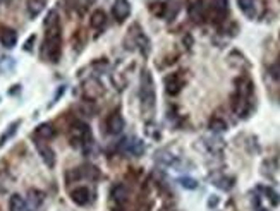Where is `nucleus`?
I'll return each mask as SVG.
<instances>
[{"label": "nucleus", "instance_id": "20", "mask_svg": "<svg viewBox=\"0 0 280 211\" xmlns=\"http://www.w3.org/2000/svg\"><path fill=\"white\" fill-rule=\"evenodd\" d=\"M19 126H21V119H19V120H14V122H12L11 126H9L7 129L4 130V134L0 136V148H2V146H4L9 139H12V137L16 136V132H18Z\"/></svg>", "mask_w": 280, "mask_h": 211}, {"label": "nucleus", "instance_id": "30", "mask_svg": "<svg viewBox=\"0 0 280 211\" xmlns=\"http://www.w3.org/2000/svg\"><path fill=\"white\" fill-rule=\"evenodd\" d=\"M167 9L168 5L163 4V2H153V4L150 5V11L153 12L157 18H165V16H167Z\"/></svg>", "mask_w": 280, "mask_h": 211}, {"label": "nucleus", "instance_id": "10", "mask_svg": "<svg viewBox=\"0 0 280 211\" xmlns=\"http://www.w3.org/2000/svg\"><path fill=\"white\" fill-rule=\"evenodd\" d=\"M227 12H229V0H211L210 14L213 18V21L222 22L227 18Z\"/></svg>", "mask_w": 280, "mask_h": 211}, {"label": "nucleus", "instance_id": "37", "mask_svg": "<svg viewBox=\"0 0 280 211\" xmlns=\"http://www.w3.org/2000/svg\"><path fill=\"white\" fill-rule=\"evenodd\" d=\"M217 203H218V199L215 196H211V199H210V206L213 208V206H217Z\"/></svg>", "mask_w": 280, "mask_h": 211}, {"label": "nucleus", "instance_id": "28", "mask_svg": "<svg viewBox=\"0 0 280 211\" xmlns=\"http://www.w3.org/2000/svg\"><path fill=\"white\" fill-rule=\"evenodd\" d=\"M16 67V60L12 57H0V72L2 74H7V72H12Z\"/></svg>", "mask_w": 280, "mask_h": 211}, {"label": "nucleus", "instance_id": "19", "mask_svg": "<svg viewBox=\"0 0 280 211\" xmlns=\"http://www.w3.org/2000/svg\"><path fill=\"white\" fill-rule=\"evenodd\" d=\"M129 197V190L124 184H117V186L112 187V199L119 204H124Z\"/></svg>", "mask_w": 280, "mask_h": 211}, {"label": "nucleus", "instance_id": "11", "mask_svg": "<svg viewBox=\"0 0 280 211\" xmlns=\"http://www.w3.org/2000/svg\"><path fill=\"white\" fill-rule=\"evenodd\" d=\"M122 149L133 156H141L144 153V143L136 137H127L122 141Z\"/></svg>", "mask_w": 280, "mask_h": 211}, {"label": "nucleus", "instance_id": "21", "mask_svg": "<svg viewBox=\"0 0 280 211\" xmlns=\"http://www.w3.org/2000/svg\"><path fill=\"white\" fill-rule=\"evenodd\" d=\"M234 182H235L234 177H229V175H217L213 179V186L222 190H231L232 187H234Z\"/></svg>", "mask_w": 280, "mask_h": 211}, {"label": "nucleus", "instance_id": "26", "mask_svg": "<svg viewBox=\"0 0 280 211\" xmlns=\"http://www.w3.org/2000/svg\"><path fill=\"white\" fill-rule=\"evenodd\" d=\"M26 208V203L23 199V196L19 194H12L9 197V211H23Z\"/></svg>", "mask_w": 280, "mask_h": 211}, {"label": "nucleus", "instance_id": "29", "mask_svg": "<svg viewBox=\"0 0 280 211\" xmlns=\"http://www.w3.org/2000/svg\"><path fill=\"white\" fill-rule=\"evenodd\" d=\"M91 69L95 70L96 76L105 74L107 70H109V62H107V59H96L95 62L91 63Z\"/></svg>", "mask_w": 280, "mask_h": 211}, {"label": "nucleus", "instance_id": "13", "mask_svg": "<svg viewBox=\"0 0 280 211\" xmlns=\"http://www.w3.org/2000/svg\"><path fill=\"white\" fill-rule=\"evenodd\" d=\"M70 199H72V203L77 204V206H86V204L91 201L90 189H88V187H84V186L76 187V189L70 190Z\"/></svg>", "mask_w": 280, "mask_h": 211}, {"label": "nucleus", "instance_id": "18", "mask_svg": "<svg viewBox=\"0 0 280 211\" xmlns=\"http://www.w3.org/2000/svg\"><path fill=\"white\" fill-rule=\"evenodd\" d=\"M45 9V0H28L26 2V11H28V16L31 19L38 18L40 14Z\"/></svg>", "mask_w": 280, "mask_h": 211}, {"label": "nucleus", "instance_id": "16", "mask_svg": "<svg viewBox=\"0 0 280 211\" xmlns=\"http://www.w3.org/2000/svg\"><path fill=\"white\" fill-rule=\"evenodd\" d=\"M205 146H207L208 151L213 153V155H220L225 148V143H224V139H220V137H217V136L205 137Z\"/></svg>", "mask_w": 280, "mask_h": 211}, {"label": "nucleus", "instance_id": "33", "mask_svg": "<svg viewBox=\"0 0 280 211\" xmlns=\"http://www.w3.org/2000/svg\"><path fill=\"white\" fill-rule=\"evenodd\" d=\"M259 190L266 194V199H268L273 206H279V204H280V196L273 189H270V187H259Z\"/></svg>", "mask_w": 280, "mask_h": 211}, {"label": "nucleus", "instance_id": "24", "mask_svg": "<svg viewBox=\"0 0 280 211\" xmlns=\"http://www.w3.org/2000/svg\"><path fill=\"white\" fill-rule=\"evenodd\" d=\"M144 134H146V137L155 139V141H160V137H162L160 127H158L153 120H148V122L144 124Z\"/></svg>", "mask_w": 280, "mask_h": 211}, {"label": "nucleus", "instance_id": "31", "mask_svg": "<svg viewBox=\"0 0 280 211\" xmlns=\"http://www.w3.org/2000/svg\"><path fill=\"white\" fill-rule=\"evenodd\" d=\"M60 21H59V12L55 11V9H52V11L47 14L45 18V22H43V26L45 28H52V26H59Z\"/></svg>", "mask_w": 280, "mask_h": 211}, {"label": "nucleus", "instance_id": "40", "mask_svg": "<svg viewBox=\"0 0 280 211\" xmlns=\"http://www.w3.org/2000/svg\"><path fill=\"white\" fill-rule=\"evenodd\" d=\"M258 211H268V210H265V208H261V206H258Z\"/></svg>", "mask_w": 280, "mask_h": 211}, {"label": "nucleus", "instance_id": "15", "mask_svg": "<svg viewBox=\"0 0 280 211\" xmlns=\"http://www.w3.org/2000/svg\"><path fill=\"white\" fill-rule=\"evenodd\" d=\"M0 42L5 48H14L18 43V33L12 28H2L0 29Z\"/></svg>", "mask_w": 280, "mask_h": 211}, {"label": "nucleus", "instance_id": "39", "mask_svg": "<svg viewBox=\"0 0 280 211\" xmlns=\"http://www.w3.org/2000/svg\"><path fill=\"white\" fill-rule=\"evenodd\" d=\"M160 211H174V210H170V208H162Z\"/></svg>", "mask_w": 280, "mask_h": 211}, {"label": "nucleus", "instance_id": "14", "mask_svg": "<svg viewBox=\"0 0 280 211\" xmlns=\"http://www.w3.org/2000/svg\"><path fill=\"white\" fill-rule=\"evenodd\" d=\"M33 137H35V141H42V143H45V141H50L55 137V129H53L52 124H40L38 127L35 129V134H33Z\"/></svg>", "mask_w": 280, "mask_h": 211}, {"label": "nucleus", "instance_id": "1", "mask_svg": "<svg viewBox=\"0 0 280 211\" xmlns=\"http://www.w3.org/2000/svg\"><path fill=\"white\" fill-rule=\"evenodd\" d=\"M140 102H141V112L144 117H151L155 113L157 106V91H155L153 76L148 69L141 70L140 78Z\"/></svg>", "mask_w": 280, "mask_h": 211}, {"label": "nucleus", "instance_id": "41", "mask_svg": "<svg viewBox=\"0 0 280 211\" xmlns=\"http://www.w3.org/2000/svg\"><path fill=\"white\" fill-rule=\"evenodd\" d=\"M23 211H33V210H26V208H24V210H23Z\"/></svg>", "mask_w": 280, "mask_h": 211}, {"label": "nucleus", "instance_id": "35", "mask_svg": "<svg viewBox=\"0 0 280 211\" xmlns=\"http://www.w3.org/2000/svg\"><path fill=\"white\" fill-rule=\"evenodd\" d=\"M270 76H272L273 79H277V81H279V79H280V62L273 63V65L270 67Z\"/></svg>", "mask_w": 280, "mask_h": 211}, {"label": "nucleus", "instance_id": "5", "mask_svg": "<svg viewBox=\"0 0 280 211\" xmlns=\"http://www.w3.org/2000/svg\"><path fill=\"white\" fill-rule=\"evenodd\" d=\"M83 95L86 98V102H95L96 98H100L103 95V86L100 84L98 79L90 78L83 84Z\"/></svg>", "mask_w": 280, "mask_h": 211}, {"label": "nucleus", "instance_id": "4", "mask_svg": "<svg viewBox=\"0 0 280 211\" xmlns=\"http://www.w3.org/2000/svg\"><path fill=\"white\" fill-rule=\"evenodd\" d=\"M124 45H126L127 50H140L144 57L150 53V40L146 38V35L143 33V29L138 22L129 28L126 40H124Z\"/></svg>", "mask_w": 280, "mask_h": 211}, {"label": "nucleus", "instance_id": "32", "mask_svg": "<svg viewBox=\"0 0 280 211\" xmlns=\"http://www.w3.org/2000/svg\"><path fill=\"white\" fill-rule=\"evenodd\" d=\"M84 43H86V36H84V31H76L72 35V48H76L77 52H79L81 48L84 46Z\"/></svg>", "mask_w": 280, "mask_h": 211}, {"label": "nucleus", "instance_id": "3", "mask_svg": "<svg viewBox=\"0 0 280 211\" xmlns=\"http://www.w3.org/2000/svg\"><path fill=\"white\" fill-rule=\"evenodd\" d=\"M69 143L74 148L88 149V146L93 145V136H91V129L88 124L76 120L70 124L69 127Z\"/></svg>", "mask_w": 280, "mask_h": 211}, {"label": "nucleus", "instance_id": "8", "mask_svg": "<svg viewBox=\"0 0 280 211\" xmlns=\"http://www.w3.org/2000/svg\"><path fill=\"white\" fill-rule=\"evenodd\" d=\"M131 14V4L129 0H116L112 5V16L117 22H124Z\"/></svg>", "mask_w": 280, "mask_h": 211}, {"label": "nucleus", "instance_id": "36", "mask_svg": "<svg viewBox=\"0 0 280 211\" xmlns=\"http://www.w3.org/2000/svg\"><path fill=\"white\" fill-rule=\"evenodd\" d=\"M35 42H36V35H31L28 40H26V43H24V50H26V52H31Z\"/></svg>", "mask_w": 280, "mask_h": 211}, {"label": "nucleus", "instance_id": "38", "mask_svg": "<svg viewBox=\"0 0 280 211\" xmlns=\"http://www.w3.org/2000/svg\"><path fill=\"white\" fill-rule=\"evenodd\" d=\"M134 211H148V208L146 206H140V208H136Z\"/></svg>", "mask_w": 280, "mask_h": 211}, {"label": "nucleus", "instance_id": "17", "mask_svg": "<svg viewBox=\"0 0 280 211\" xmlns=\"http://www.w3.org/2000/svg\"><path fill=\"white\" fill-rule=\"evenodd\" d=\"M107 24V14L105 11H102V9H96V11H93V14H91L90 18V26L93 29H103Z\"/></svg>", "mask_w": 280, "mask_h": 211}, {"label": "nucleus", "instance_id": "25", "mask_svg": "<svg viewBox=\"0 0 280 211\" xmlns=\"http://www.w3.org/2000/svg\"><path fill=\"white\" fill-rule=\"evenodd\" d=\"M208 127H210V130H211V132H215V134L225 132V130H227V122H225L222 117H211Z\"/></svg>", "mask_w": 280, "mask_h": 211}, {"label": "nucleus", "instance_id": "6", "mask_svg": "<svg viewBox=\"0 0 280 211\" xmlns=\"http://www.w3.org/2000/svg\"><path fill=\"white\" fill-rule=\"evenodd\" d=\"M184 84H186V78L182 72H174V74L165 78V91H167L170 96L179 95L181 89L184 88Z\"/></svg>", "mask_w": 280, "mask_h": 211}, {"label": "nucleus", "instance_id": "34", "mask_svg": "<svg viewBox=\"0 0 280 211\" xmlns=\"http://www.w3.org/2000/svg\"><path fill=\"white\" fill-rule=\"evenodd\" d=\"M179 182H181L182 187H186V189H196L198 187V182L194 179H191V177H184V179H181Z\"/></svg>", "mask_w": 280, "mask_h": 211}, {"label": "nucleus", "instance_id": "22", "mask_svg": "<svg viewBox=\"0 0 280 211\" xmlns=\"http://www.w3.org/2000/svg\"><path fill=\"white\" fill-rule=\"evenodd\" d=\"M43 199H45V194L42 192V190L38 189H29L28 192V204L31 210H36V208L40 206V204L43 203Z\"/></svg>", "mask_w": 280, "mask_h": 211}, {"label": "nucleus", "instance_id": "2", "mask_svg": "<svg viewBox=\"0 0 280 211\" xmlns=\"http://www.w3.org/2000/svg\"><path fill=\"white\" fill-rule=\"evenodd\" d=\"M60 55H62V28L59 24V26H52V28H47L42 57L47 62L57 63L60 60Z\"/></svg>", "mask_w": 280, "mask_h": 211}, {"label": "nucleus", "instance_id": "23", "mask_svg": "<svg viewBox=\"0 0 280 211\" xmlns=\"http://www.w3.org/2000/svg\"><path fill=\"white\" fill-rule=\"evenodd\" d=\"M237 5L248 18L256 16V0H237Z\"/></svg>", "mask_w": 280, "mask_h": 211}, {"label": "nucleus", "instance_id": "42", "mask_svg": "<svg viewBox=\"0 0 280 211\" xmlns=\"http://www.w3.org/2000/svg\"><path fill=\"white\" fill-rule=\"evenodd\" d=\"M0 2H2V0H0Z\"/></svg>", "mask_w": 280, "mask_h": 211}, {"label": "nucleus", "instance_id": "9", "mask_svg": "<svg viewBox=\"0 0 280 211\" xmlns=\"http://www.w3.org/2000/svg\"><path fill=\"white\" fill-rule=\"evenodd\" d=\"M124 126H126V122H124L122 115H120L119 112H112L109 117H107V122H105L107 132L112 134V136H117V134L122 132Z\"/></svg>", "mask_w": 280, "mask_h": 211}, {"label": "nucleus", "instance_id": "7", "mask_svg": "<svg viewBox=\"0 0 280 211\" xmlns=\"http://www.w3.org/2000/svg\"><path fill=\"white\" fill-rule=\"evenodd\" d=\"M187 14H189L191 21L196 22V24H201L208 16L207 5H205L203 0H194V2H191L189 7H187Z\"/></svg>", "mask_w": 280, "mask_h": 211}, {"label": "nucleus", "instance_id": "27", "mask_svg": "<svg viewBox=\"0 0 280 211\" xmlns=\"http://www.w3.org/2000/svg\"><path fill=\"white\" fill-rule=\"evenodd\" d=\"M157 162L160 163V165H174L175 156L170 155L168 149H160V151H157Z\"/></svg>", "mask_w": 280, "mask_h": 211}, {"label": "nucleus", "instance_id": "12", "mask_svg": "<svg viewBox=\"0 0 280 211\" xmlns=\"http://www.w3.org/2000/svg\"><path fill=\"white\" fill-rule=\"evenodd\" d=\"M36 149H38V155L42 156L43 163H45L48 169H53L55 167V151L50 148L48 145H43L42 141H36Z\"/></svg>", "mask_w": 280, "mask_h": 211}]
</instances>
